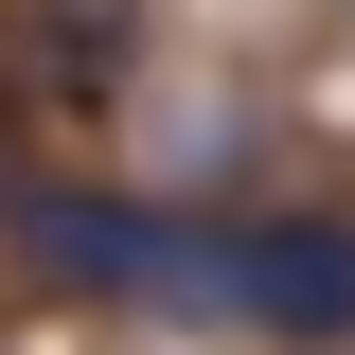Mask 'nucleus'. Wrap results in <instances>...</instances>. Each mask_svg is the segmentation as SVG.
Listing matches in <instances>:
<instances>
[{
	"instance_id": "2",
	"label": "nucleus",
	"mask_w": 355,
	"mask_h": 355,
	"mask_svg": "<svg viewBox=\"0 0 355 355\" xmlns=\"http://www.w3.org/2000/svg\"><path fill=\"white\" fill-rule=\"evenodd\" d=\"M231 338L355 355V214H231Z\"/></svg>"
},
{
	"instance_id": "1",
	"label": "nucleus",
	"mask_w": 355,
	"mask_h": 355,
	"mask_svg": "<svg viewBox=\"0 0 355 355\" xmlns=\"http://www.w3.org/2000/svg\"><path fill=\"white\" fill-rule=\"evenodd\" d=\"M18 266L71 284L107 320H178V338H231V214H160V196H71V178H18L0 196Z\"/></svg>"
}]
</instances>
